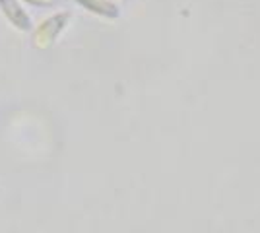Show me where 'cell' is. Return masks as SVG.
Returning a JSON list of instances; mask_svg holds the SVG:
<instances>
[{"label":"cell","mask_w":260,"mask_h":233,"mask_svg":"<svg viewBox=\"0 0 260 233\" xmlns=\"http://www.w3.org/2000/svg\"><path fill=\"white\" fill-rule=\"evenodd\" d=\"M70 22V14L68 12H58L53 14L51 18H47L33 29V47L35 49H49L53 47L54 41L58 39V35L64 31V27Z\"/></svg>","instance_id":"1"},{"label":"cell","mask_w":260,"mask_h":233,"mask_svg":"<svg viewBox=\"0 0 260 233\" xmlns=\"http://www.w3.org/2000/svg\"><path fill=\"white\" fill-rule=\"evenodd\" d=\"M0 12L18 31H31V16L23 10L20 0H0Z\"/></svg>","instance_id":"2"},{"label":"cell","mask_w":260,"mask_h":233,"mask_svg":"<svg viewBox=\"0 0 260 233\" xmlns=\"http://www.w3.org/2000/svg\"><path fill=\"white\" fill-rule=\"evenodd\" d=\"M80 6H84L86 10L99 14V16H105V18H115L119 10L117 6L111 2V0H76Z\"/></svg>","instance_id":"3"},{"label":"cell","mask_w":260,"mask_h":233,"mask_svg":"<svg viewBox=\"0 0 260 233\" xmlns=\"http://www.w3.org/2000/svg\"><path fill=\"white\" fill-rule=\"evenodd\" d=\"M25 4H31V6H39V8H47V6H53L56 0H20Z\"/></svg>","instance_id":"4"}]
</instances>
